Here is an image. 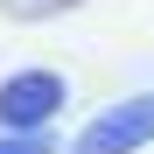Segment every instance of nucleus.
<instances>
[{"label": "nucleus", "instance_id": "obj_3", "mask_svg": "<svg viewBox=\"0 0 154 154\" xmlns=\"http://www.w3.org/2000/svg\"><path fill=\"white\" fill-rule=\"evenodd\" d=\"M70 7H84V0H0L7 21H49V14H70Z\"/></svg>", "mask_w": 154, "mask_h": 154}, {"label": "nucleus", "instance_id": "obj_4", "mask_svg": "<svg viewBox=\"0 0 154 154\" xmlns=\"http://www.w3.org/2000/svg\"><path fill=\"white\" fill-rule=\"evenodd\" d=\"M0 154H56V140H49V133H7Z\"/></svg>", "mask_w": 154, "mask_h": 154}, {"label": "nucleus", "instance_id": "obj_1", "mask_svg": "<svg viewBox=\"0 0 154 154\" xmlns=\"http://www.w3.org/2000/svg\"><path fill=\"white\" fill-rule=\"evenodd\" d=\"M140 147H154V91H133L119 105H105L70 140V154H140Z\"/></svg>", "mask_w": 154, "mask_h": 154}, {"label": "nucleus", "instance_id": "obj_2", "mask_svg": "<svg viewBox=\"0 0 154 154\" xmlns=\"http://www.w3.org/2000/svg\"><path fill=\"white\" fill-rule=\"evenodd\" d=\"M63 98H70V84L56 70H14L7 84H0V126H7V133H42V126L63 112Z\"/></svg>", "mask_w": 154, "mask_h": 154}]
</instances>
